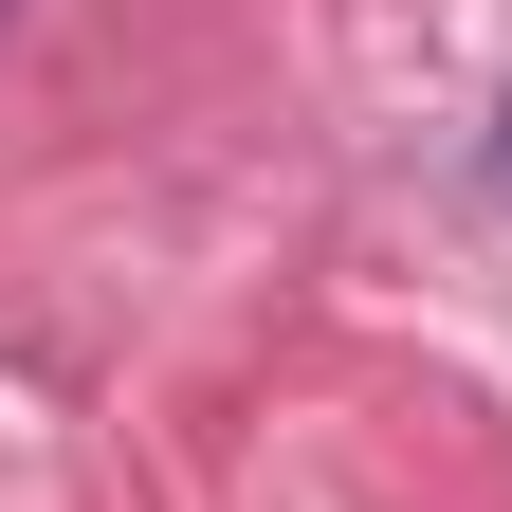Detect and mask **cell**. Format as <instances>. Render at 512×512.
I'll return each mask as SVG.
<instances>
[{"label": "cell", "mask_w": 512, "mask_h": 512, "mask_svg": "<svg viewBox=\"0 0 512 512\" xmlns=\"http://www.w3.org/2000/svg\"><path fill=\"white\" fill-rule=\"evenodd\" d=\"M494 202H512V110H494Z\"/></svg>", "instance_id": "cell-1"}]
</instances>
